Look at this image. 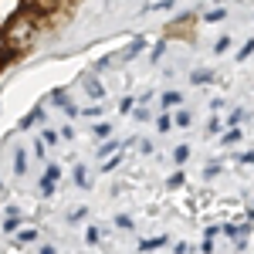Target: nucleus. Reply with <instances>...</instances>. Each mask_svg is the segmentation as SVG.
I'll list each match as a JSON object with an SVG mask.
<instances>
[{"instance_id":"obj_1","label":"nucleus","mask_w":254,"mask_h":254,"mask_svg":"<svg viewBox=\"0 0 254 254\" xmlns=\"http://www.w3.org/2000/svg\"><path fill=\"white\" fill-rule=\"evenodd\" d=\"M44 24H48V17H41V14H34L31 7L20 3L17 10L0 24V44H3V51H7L10 58L27 55V51L38 44V34H41Z\"/></svg>"},{"instance_id":"obj_2","label":"nucleus","mask_w":254,"mask_h":254,"mask_svg":"<svg viewBox=\"0 0 254 254\" xmlns=\"http://www.w3.org/2000/svg\"><path fill=\"white\" fill-rule=\"evenodd\" d=\"M71 0H24V7H31L34 14H41V17H55V14H61L64 7H68Z\"/></svg>"},{"instance_id":"obj_3","label":"nucleus","mask_w":254,"mask_h":254,"mask_svg":"<svg viewBox=\"0 0 254 254\" xmlns=\"http://www.w3.org/2000/svg\"><path fill=\"white\" fill-rule=\"evenodd\" d=\"M81 88H85L88 95L95 98V102H98V98H105V88L98 85V78H95V75H85V78H81Z\"/></svg>"},{"instance_id":"obj_4","label":"nucleus","mask_w":254,"mask_h":254,"mask_svg":"<svg viewBox=\"0 0 254 254\" xmlns=\"http://www.w3.org/2000/svg\"><path fill=\"white\" fill-rule=\"evenodd\" d=\"M163 244H166V237H146V241H139V251L149 254V251H159Z\"/></svg>"},{"instance_id":"obj_5","label":"nucleus","mask_w":254,"mask_h":254,"mask_svg":"<svg viewBox=\"0 0 254 254\" xmlns=\"http://www.w3.org/2000/svg\"><path fill=\"white\" fill-rule=\"evenodd\" d=\"M34 122H44V109H31L27 116L20 119V129H31Z\"/></svg>"},{"instance_id":"obj_6","label":"nucleus","mask_w":254,"mask_h":254,"mask_svg":"<svg viewBox=\"0 0 254 254\" xmlns=\"http://www.w3.org/2000/svg\"><path fill=\"white\" fill-rule=\"evenodd\" d=\"M190 81H193V85H210V81H214V71H210V68H196L193 75H190Z\"/></svg>"},{"instance_id":"obj_7","label":"nucleus","mask_w":254,"mask_h":254,"mask_svg":"<svg viewBox=\"0 0 254 254\" xmlns=\"http://www.w3.org/2000/svg\"><path fill=\"white\" fill-rule=\"evenodd\" d=\"M180 105H183V95H180V92H166V95H163V109H166V112H170V109H180Z\"/></svg>"},{"instance_id":"obj_8","label":"nucleus","mask_w":254,"mask_h":254,"mask_svg":"<svg viewBox=\"0 0 254 254\" xmlns=\"http://www.w3.org/2000/svg\"><path fill=\"white\" fill-rule=\"evenodd\" d=\"M14 173H17V176L27 173V153H24V149H17V153H14Z\"/></svg>"},{"instance_id":"obj_9","label":"nucleus","mask_w":254,"mask_h":254,"mask_svg":"<svg viewBox=\"0 0 254 254\" xmlns=\"http://www.w3.org/2000/svg\"><path fill=\"white\" fill-rule=\"evenodd\" d=\"M187 159H190V146L183 142V146H176V149H173V163H176V166H183Z\"/></svg>"},{"instance_id":"obj_10","label":"nucleus","mask_w":254,"mask_h":254,"mask_svg":"<svg viewBox=\"0 0 254 254\" xmlns=\"http://www.w3.org/2000/svg\"><path fill=\"white\" fill-rule=\"evenodd\" d=\"M173 122H176V126H183V129H187V126L193 122V112H190V109H180V112L173 116Z\"/></svg>"},{"instance_id":"obj_11","label":"nucleus","mask_w":254,"mask_h":254,"mask_svg":"<svg viewBox=\"0 0 254 254\" xmlns=\"http://www.w3.org/2000/svg\"><path fill=\"white\" fill-rule=\"evenodd\" d=\"M241 136H244V132H241L237 126H231V129L224 132V146H234V142H241Z\"/></svg>"},{"instance_id":"obj_12","label":"nucleus","mask_w":254,"mask_h":254,"mask_svg":"<svg viewBox=\"0 0 254 254\" xmlns=\"http://www.w3.org/2000/svg\"><path fill=\"white\" fill-rule=\"evenodd\" d=\"M7 234H17V227H20V217H3V224H0Z\"/></svg>"},{"instance_id":"obj_13","label":"nucleus","mask_w":254,"mask_h":254,"mask_svg":"<svg viewBox=\"0 0 254 254\" xmlns=\"http://www.w3.org/2000/svg\"><path fill=\"white\" fill-rule=\"evenodd\" d=\"M75 183H78L81 190H85V187H88V170H85V166H81V163H78V166H75Z\"/></svg>"},{"instance_id":"obj_14","label":"nucleus","mask_w":254,"mask_h":254,"mask_svg":"<svg viewBox=\"0 0 254 254\" xmlns=\"http://www.w3.org/2000/svg\"><path fill=\"white\" fill-rule=\"evenodd\" d=\"M31 241H38V231H17V244H31Z\"/></svg>"},{"instance_id":"obj_15","label":"nucleus","mask_w":254,"mask_h":254,"mask_svg":"<svg viewBox=\"0 0 254 254\" xmlns=\"http://www.w3.org/2000/svg\"><path fill=\"white\" fill-rule=\"evenodd\" d=\"M170 126H173V119H170V112H163V116L156 119V129L159 132H170Z\"/></svg>"},{"instance_id":"obj_16","label":"nucleus","mask_w":254,"mask_h":254,"mask_svg":"<svg viewBox=\"0 0 254 254\" xmlns=\"http://www.w3.org/2000/svg\"><path fill=\"white\" fill-rule=\"evenodd\" d=\"M214 51H217V55H227V51H231V38L224 34V38H220V41L214 44Z\"/></svg>"},{"instance_id":"obj_17","label":"nucleus","mask_w":254,"mask_h":254,"mask_svg":"<svg viewBox=\"0 0 254 254\" xmlns=\"http://www.w3.org/2000/svg\"><path fill=\"white\" fill-rule=\"evenodd\" d=\"M41 136H44V139H41V142H44V146H55V142H58V132H55V129H44V132H41Z\"/></svg>"},{"instance_id":"obj_18","label":"nucleus","mask_w":254,"mask_h":254,"mask_svg":"<svg viewBox=\"0 0 254 254\" xmlns=\"http://www.w3.org/2000/svg\"><path fill=\"white\" fill-rule=\"evenodd\" d=\"M119 163H122V156H119V153H116V156H112V159H105V163H102V170H105V173H112V170H116Z\"/></svg>"},{"instance_id":"obj_19","label":"nucleus","mask_w":254,"mask_h":254,"mask_svg":"<svg viewBox=\"0 0 254 254\" xmlns=\"http://www.w3.org/2000/svg\"><path fill=\"white\" fill-rule=\"evenodd\" d=\"M251 55H254V41H248V44L241 48V55H237V61H248Z\"/></svg>"},{"instance_id":"obj_20","label":"nucleus","mask_w":254,"mask_h":254,"mask_svg":"<svg viewBox=\"0 0 254 254\" xmlns=\"http://www.w3.org/2000/svg\"><path fill=\"white\" fill-rule=\"evenodd\" d=\"M116 224L122 227V231H132V217H126V214H119V217H116Z\"/></svg>"},{"instance_id":"obj_21","label":"nucleus","mask_w":254,"mask_h":254,"mask_svg":"<svg viewBox=\"0 0 254 254\" xmlns=\"http://www.w3.org/2000/svg\"><path fill=\"white\" fill-rule=\"evenodd\" d=\"M166 187H170V190H180V187H183V173H173V176H170V183H166Z\"/></svg>"},{"instance_id":"obj_22","label":"nucleus","mask_w":254,"mask_h":254,"mask_svg":"<svg viewBox=\"0 0 254 254\" xmlns=\"http://www.w3.org/2000/svg\"><path fill=\"white\" fill-rule=\"evenodd\" d=\"M227 17V10H210V14H207V24H217V20H224Z\"/></svg>"},{"instance_id":"obj_23","label":"nucleus","mask_w":254,"mask_h":254,"mask_svg":"<svg viewBox=\"0 0 254 254\" xmlns=\"http://www.w3.org/2000/svg\"><path fill=\"white\" fill-rule=\"evenodd\" d=\"M98 227H88V231H85V241H88V244H98Z\"/></svg>"},{"instance_id":"obj_24","label":"nucleus","mask_w":254,"mask_h":254,"mask_svg":"<svg viewBox=\"0 0 254 254\" xmlns=\"http://www.w3.org/2000/svg\"><path fill=\"white\" fill-rule=\"evenodd\" d=\"M109 136V122H98L95 126V139H105Z\"/></svg>"},{"instance_id":"obj_25","label":"nucleus","mask_w":254,"mask_h":254,"mask_svg":"<svg viewBox=\"0 0 254 254\" xmlns=\"http://www.w3.org/2000/svg\"><path fill=\"white\" fill-rule=\"evenodd\" d=\"M44 153H48V146H44L41 139H34V156H38V159H44Z\"/></svg>"},{"instance_id":"obj_26","label":"nucleus","mask_w":254,"mask_h":254,"mask_svg":"<svg viewBox=\"0 0 254 254\" xmlns=\"http://www.w3.org/2000/svg\"><path fill=\"white\" fill-rule=\"evenodd\" d=\"M248 119V112L244 109H237V112H231V126H237V122H244Z\"/></svg>"},{"instance_id":"obj_27","label":"nucleus","mask_w":254,"mask_h":254,"mask_svg":"<svg viewBox=\"0 0 254 254\" xmlns=\"http://www.w3.org/2000/svg\"><path fill=\"white\" fill-rule=\"evenodd\" d=\"M81 217H85V207H78V210H71V217H68V224H78Z\"/></svg>"},{"instance_id":"obj_28","label":"nucleus","mask_w":254,"mask_h":254,"mask_svg":"<svg viewBox=\"0 0 254 254\" xmlns=\"http://www.w3.org/2000/svg\"><path fill=\"white\" fill-rule=\"evenodd\" d=\"M139 153H146V156H149V153H153V142H149V139H142V142H139Z\"/></svg>"},{"instance_id":"obj_29","label":"nucleus","mask_w":254,"mask_h":254,"mask_svg":"<svg viewBox=\"0 0 254 254\" xmlns=\"http://www.w3.org/2000/svg\"><path fill=\"white\" fill-rule=\"evenodd\" d=\"M217 173H220V166H217V163H210V166L203 170V176H207V180H210V176H217Z\"/></svg>"},{"instance_id":"obj_30","label":"nucleus","mask_w":254,"mask_h":254,"mask_svg":"<svg viewBox=\"0 0 254 254\" xmlns=\"http://www.w3.org/2000/svg\"><path fill=\"white\" fill-rule=\"evenodd\" d=\"M58 136H61V139H75V129H71V126H64V129H61Z\"/></svg>"},{"instance_id":"obj_31","label":"nucleus","mask_w":254,"mask_h":254,"mask_svg":"<svg viewBox=\"0 0 254 254\" xmlns=\"http://www.w3.org/2000/svg\"><path fill=\"white\" fill-rule=\"evenodd\" d=\"M241 163H244V166H254V149H251V153H244V156H241Z\"/></svg>"},{"instance_id":"obj_32","label":"nucleus","mask_w":254,"mask_h":254,"mask_svg":"<svg viewBox=\"0 0 254 254\" xmlns=\"http://www.w3.org/2000/svg\"><path fill=\"white\" fill-rule=\"evenodd\" d=\"M7 61H10V55H7V51H3V44H0V71H3V64H7Z\"/></svg>"},{"instance_id":"obj_33","label":"nucleus","mask_w":254,"mask_h":254,"mask_svg":"<svg viewBox=\"0 0 254 254\" xmlns=\"http://www.w3.org/2000/svg\"><path fill=\"white\" fill-rule=\"evenodd\" d=\"M38 254H58V251H55V248H51V244H44V248H41Z\"/></svg>"},{"instance_id":"obj_34","label":"nucleus","mask_w":254,"mask_h":254,"mask_svg":"<svg viewBox=\"0 0 254 254\" xmlns=\"http://www.w3.org/2000/svg\"><path fill=\"white\" fill-rule=\"evenodd\" d=\"M248 217H251V220H254V207H251V210H248Z\"/></svg>"}]
</instances>
